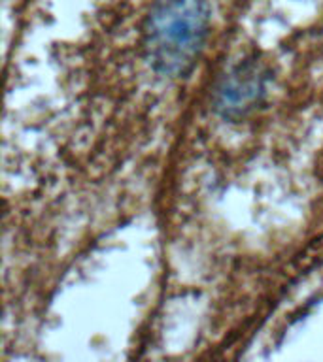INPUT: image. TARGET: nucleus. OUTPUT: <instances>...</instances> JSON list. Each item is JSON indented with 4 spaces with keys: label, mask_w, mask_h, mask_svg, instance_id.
<instances>
[{
    "label": "nucleus",
    "mask_w": 323,
    "mask_h": 362,
    "mask_svg": "<svg viewBox=\"0 0 323 362\" xmlns=\"http://www.w3.org/2000/svg\"><path fill=\"white\" fill-rule=\"evenodd\" d=\"M206 0H157L146 23V47L152 66L178 78L191 70L208 34Z\"/></svg>",
    "instance_id": "1"
},
{
    "label": "nucleus",
    "mask_w": 323,
    "mask_h": 362,
    "mask_svg": "<svg viewBox=\"0 0 323 362\" xmlns=\"http://www.w3.org/2000/svg\"><path fill=\"white\" fill-rule=\"evenodd\" d=\"M266 89L265 68L257 62H242L234 66L217 85L214 95L215 110L223 117H240L263 98Z\"/></svg>",
    "instance_id": "2"
}]
</instances>
